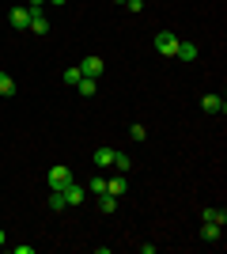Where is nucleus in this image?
<instances>
[{"label": "nucleus", "mask_w": 227, "mask_h": 254, "mask_svg": "<svg viewBox=\"0 0 227 254\" xmlns=\"http://www.w3.org/2000/svg\"><path fill=\"white\" fill-rule=\"evenodd\" d=\"M129 190V175H114V179H106V193H114V197H121V193Z\"/></svg>", "instance_id": "nucleus-6"}, {"label": "nucleus", "mask_w": 227, "mask_h": 254, "mask_svg": "<svg viewBox=\"0 0 227 254\" xmlns=\"http://www.w3.org/2000/svg\"><path fill=\"white\" fill-rule=\"evenodd\" d=\"M42 4H45V0H31V8H42Z\"/></svg>", "instance_id": "nucleus-23"}, {"label": "nucleus", "mask_w": 227, "mask_h": 254, "mask_svg": "<svg viewBox=\"0 0 227 254\" xmlns=\"http://www.w3.org/2000/svg\"><path fill=\"white\" fill-rule=\"evenodd\" d=\"M178 61H197V46L193 42H178V53H174Z\"/></svg>", "instance_id": "nucleus-11"}, {"label": "nucleus", "mask_w": 227, "mask_h": 254, "mask_svg": "<svg viewBox=\"0 0 227 254\" xmlns=\"http://www.w3.org/2000/svg\"><path fill=\"white\" fill-rule=\"evenodd\" d=\"M178 42H182V38H178L174 31H159V34H155V50H159V57H174V53H178Z\"/></svg>", "instance_id": "nucleus-1"}, {"label": "nucleus", "mask_w": 227, "mask_h": 254, "mask_svg": "<svg viewBox=\"0 0 227 254\" xmlns=\"http://www.w3.org/2000/svg\"><path fill=\"white\" fill-rule=\"evenodd\" d=\"M11 27H15V31H27V27H31V8H11Z\"/></svg>", "instance_id": "nucleus-7"}, {"label": "nucleus", "mask_w": 227, "mask_h": 254, "mask_svg": "<svg viewBox=\"0 0 227 254\" xmlns=\"http://www.w3.org/2000/svg\"><path fill=\"white\" fill-rule=\"evenodd\" d=\"M129 137H133V140H148V129H144V126H133Z\"/></svg>", "instance_id": "nucleus-20"}, {"label": "nucleus", "mask_w": 227, "mask_h": 254, "mask_svg": "<svg viewBox=\"0 0 227 254\" xmlns=\"http://www.w3.org/2000/svg\"><path fill=\"white\" fill-rule=\"evenodd\" d=\"M0 95H4V99H11V95H15V80H11L8 72H0Z\"/></svg>", "instance_id": "nucleus-16"}, {"label": "nucleus", "mask_w": 227, "mask_h": 254, "mask_svg": "<svg viewBox=\"0 0 227 254\" xmlns=\"http://www.w3.org/2000/svg\"><path fill=\"white\" fill-rule=\"evenodd\" d=\"M76 91H80V95L84 99H91L98 91V80H91V76H84V80H80V84H76Z\"/></svg>", "instance_id": "nucleus-10"}, {"label": "nucleus", "mask_w": 227, "mask_h": 254, "mask_svg": "<svg viewBox=\"0 0 227 254\" xmlns=\"http://www.w3.org/2000/svg\"><path fill=\"white\" fill-rule=\"evenodd\" d=\"M61 80H65V87H72V91H76V84L84 80V72H80L76 64H68V68H65V76H61Z\"/></svg>", "instance_id": "nucleus-12"}, {"label": "nucleus", "mask_w": 227, "mask_h": 254, "mask_svg": "<svg viewBox=\"0 0 227 254\" xmlns=\"http://www.w3.org/2000/svg\"><path fill=\"white\" fill-rule=\"evenodd\" d=\"M114 163V148H98L95 152V167H110Z\"/></svg>", "instance_id": "nucleus-17"}, {"label": "nucleus", "mask_w": 227, "mask_h": 254, "mask_svg": "<svg viewBox=\"0 0 227 254\" xmlns=\"http://www.w3.org/2000/svg\"><path fill=\"white\" fill-rule=\"evenodd\" d=\"M0 247H8V232L4 228H0Z\"/></svg>", "instance_id": "nucleus-22"}, {"label": "nucleus", "mask_w": 227, "mask_h": 254, "mask_svg": "<svg viewBox=\"0 0 227 254\" xmlns=\"http://www.w3.org/2000/svg\"><path fill=\"white\" fill-rule=\"evenodd\" d=\"M114 4H125V0H114Z\"/></svg>", "instance_id": "nucleus-25"}, {"label": "nucleus", "mask_w": 227, "mask_h": 254, "mask_svg": "<svg viewBox=\"0 0 227 254\" xmlns=\"http://www.w3.org/2000/svg\"><path fill=\"white\" fill-rule=\"evenodd\" d=\"M61 197H65V209H76V205H84L87 186H80V182H68L65 190H61Z\"/></svg>", "instance_id": "nucleus-3"}, {"label": "nucleus", "mask_w": 227, "mask_h": 254, "mask_svg": "<svg viewBox=\"0 0 227 254\" xmlns=\"http://www.w3.org/2000/svg\"><path fill=\"white\" fill-rule=\"evenodd\" d=\"M118 209V197L114 193H98V212H114Z\"/></svg>", "instance_id": "nucleus-15"}, {"label": "nucleus", "mask_w": 227, "mask_h": 254, "mask_svg": "<svg viewBox=\"0 0 227 254\" xmlns=\"http://www.w3.org/2000/svg\"><path fill=\"white\" fill-rule=\"evenodd\" d=\"M201 239H205V243H220V239H224V228L205 220V228H201Z\"/></svg>", "instance_id": "nucleus-9"}, {"label": "nucleus", "mask_w": 227, "mask_h": 254, "mask_svg": "<svg viewBox=\"0 0 227 254\" xmlns=\"http://www.w3.org/2000/svg\"><path fill=\"white\" fill-rule=\"evenodd\" d=\"M201 106H205V114H224V110H227V103L220 95H205V99H201Z\"/></svg>", "instance_id": "nucleus-8"}, {"label": "nucleus", "mask_w": 227, "mask_h": 254, "mask_svg": "<svg viewBox=\"0 0 227 254\" xmlns=\"http://www.w3.org/2000/svg\"><path fill=\"white\" fill-rule=\"evenodd\" d=\"M201 216H205L208 224H220V228H224V224H227V212H224V209H205V212H201Z\"/></svg>", "instance_id": "nucleus-13"}, {"label": "nucleus", "mask_w": 227, "mask_h": 254, "mask_svg": "<svg viewBox=\"0 0 227 254\" xmlns=\"http://www.w3.org/2000/svg\"><path fill=\"white\" fill-rule=\"evenodd\" d=\"M125 8L129 11H144V0H125Z\"/></svg>", "instance_id": "nucleus-21"}, {"label": "nucleus", "mask_w": 227, "mask_h": 254, "mask_svg": "<svg viewBox=\"0 0 227 254\" xmlns=\"http://www.w3.org/2000/svg\"><path fill=\"white\" fill-rule=\"evenodd\" d=\"M110 167H118V175H129V156H125V152H114V163H110Z\"/></svg>", "instance_id": "nucleus-14"}, {"label": "nucleus", "mask_w": 227, "mask_h": 254, "mask_svg": "<svg viewBox=\"0 0 227 254\" xmlns=\"http://www.w3.org/2000/svg\"><path fill=\"white\" fill-rule=\"evenodd\" d=\"M76 68H80V72H84V76H91V80H98V76H102V68H106V64L98 61V57H84V61L76 64Z\"/></svg>", "instance_id": "nucleus-4"}, {"label": "nucleus", "mask_w": 227, "mask_h": 254, "mask_svg": "<svg viewBox=\"0 0 227 254\" xmlns=\"http://www.w3.org/2000/svg\"><path fill=\"white\" fill-rule=\"evenodd\" d=\"M49 209H53V212H61V209H65V197H61V190H53V193H49Z\"/></svg>", "instance_id": "nucleus-19"}, {"label": "nucleus", "mask_w": 227, "mask_h": 254, "mask_svg": "<svg viewBox=\"0 0 227 254\" xmlns=\"http://www.w3.org/2000/svg\"><path fill=\"white\" fill-rule=\"evenodd\" d=\"M27 31H34V34H49V19L42 15V8H31V27Z\"/></svg>", "instance_id": "nucleus-5"}, {"label": "nucleus", "mask_w": 227, "mask_h": 254, "mask_svg": "<svg viewBox=\"0 0 227 254\" xmlns=\"http://www.w3.org/2000/svg\"><path fill=\"white\" fill-rule=\"evenodd\" d=\"M45 4H68V0H45Z\"/></svg>", "instance_id": "nucleus-24"}, {"label": "nucleus", "mask_w": 227, "mask_h": 254, "mask_svg": "<svg viewBox=\"0 0 227 254\" xmlns=\"http://www.w3.org/2000/svg\"><path fill=\"white\" fill-rule=\"evenodd\" d=\"M45 182H49V190H65L68 182H72V171H68L65 163H57V167H49V175H45Z\"/></svg>", "instance_id": "nucleus-2"}, {"label": "nucleus", "mask_w": 227, "mask_h": 254, "mask_svg": "<svg viewBox=\"0 0 227 254\" xmlns=\"http://www.w3.org/2000/svg\"><path fill=\"white\" fill-rule=\"evenodd\" d=\"M87 193H95V197H98V193H106V179H102V175H95V179L87 182Z\"/></svg>", "instance_id": "nucleus-18"}]
</instances>
